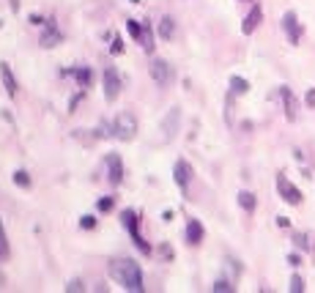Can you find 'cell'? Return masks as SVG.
I'll use <instances>...</instances> for the list:
<instances>
[{"mask_svg": "<svg viewBox=\"0 0 315 293\" xmlns=\"http://www.w3.org/2000/svg\"><path fill=\"white\" fill-rule=\"evenodd\" d=\"M112 277L118 285H124V291H132V293H143L146 291V282H143V272H140V263L132 258H118L112 260L110 266Z\"/></svg>", "mask_w": 315, "mask_h": 293, "instance_id": "1", "label": "cell"}, {"mask_svg": "<svg viewBox=\"0 0 315 293\" xmlns=\"http://www.w3.org/2000/svg\"><path fill=\"white\" fill-rule=\"evenodd\" d=\"M121 222H124L126 233L132 236V244L137 247V250H140L143 255H151V244H148L146 238H143V233H140V219H137V211L126 209L124 214H121Z\"/></svg>", "mask_w": 315, "mask_h": 293, "instance_id": "2", "label": "cell"}, {"mask_svg": "<svg viewBox=\"0 0 315 293\" xmlns=\"http://www.w3.org/2000/svg\"><path fill=\"white\" fill-rule=\"evenodd\" d=\"M112 137L121 140V143H132L137 137V118L134 112H121L112 121Z\"/></svg>", "mask_w": 315, "mask_h": 293, "instance_id": "3", "label": "cell"}, {"mask_svg": "<svg viewBox=\"0 0 315 293\" xmlns=\"http://www.w3.org/2000/svg\"><path fill=\"white\" fill-rule=\"evenodd\" d=\"M121 88H124V80H121L118 69L115 66H105V71H102V91H105V99L107 102H115L121 96Z\"/></svg>", "mask_w": 315, "mask_h": 293, "instance_id": "4", "label": "cell"}, {"mask_svg": "<svg viewBox=\"0 0 315 293\" xmlns=\"http://www.w3.org/2000/svg\"><path fill=\"white\" fill-rule=\"evenodd\" d=\"M151 77H154V83L159 85V88H168V85L173 83V77H175L170 61H165V58H154V61H151Z\"/></svg>", "mask_w": 315, "mask_h": 293, "instance_id": "5", "label": "cell"}, {"mask_svg": "<svg viewBox=\"0 0 315 293\" xmlns=\"http://www.w3.org/2000/svg\"><path fill=\"white\" fill-rule=\"evenodd\" d=\"M192 175H195V170H192V165H189L187 159H175V165H173V181H175V187L181 189L184 195H187L189 184H192Z\"/></svg>", "mask_w": 315, "mask_h": 293, "instance_id": "6", "label": "cell"}, {"mask_svg": "<svg viewBox=\"0 0 315 293\" xmlns=\"http://www.w3.org/2000/svg\"><path fill=\"white\" fill-rule=\"evenodd\" d=\"M282 30H285V36H288V44H294V47L301 42V33H304L299 17H296L294 11H285V14H282Z\"/></svg>", "mask_w": 315, "mask_h": 293, "instance_id": "7", "label": "cell"}, {"mask_svg": "<svg viewBox=\"0 0 315 293\" xmlns=\"http://www.w3.org/2000/svg\"><path fill=\"white\" fill-rule=\"evenodd\" d=\"M105 167H107V178H110L112 187H121L124 184V162H121L118 154H107L105 156Z\"/></svg>", "mask_w": 315, "mask_h": 293, "instance_id": "8", "label": "cell"}, {"mask_svg": "<svg viewBox=\"0 0 315 293\" xmlns=\"http://www.w3.org/2000/svg\"><path fill=\"white\" fill-rule=\"evenodd\" d=\"M277 192H280V197L288 203V206H301V192L291 181H288L282 173L277 175Z\"/></svg>", "mask_w": 315, "mask_h": 293, "instance_id": "9", "label": "cell"}, {"mask_svg": "<svg viewBox=\"0 0 315 293\" xmlns=\"http://www.w3.org/2000/svg\"><path fill=\"white\" fill-rule=\"evenodd\" d=\"M280 99H282V107H285V118L288 121L299 118V102H296L294 91H291L288 85H282V88H280Z\"/></svg>", "mask_w": 315, "mask_h": 293, "instance_id": "10", "label": "cell"}, {"mask_svg": "<svg viewBox=\"0 0 315 293\" xmlns=\"http://www.w3.org/2000/svg\"><path fill=\"white\" fill-rule=\"evenodd\" d=\"M0 80H3V88H6V96L8 99H17V77H14V71H11V66H8L6 61L0 63Z\"/></svg>", "mask_w": 315, "mask_h": 293, "instance_id": "11", "label": "cell"}, {"mask_svg": "<svg viewBox=\"0 0 315 293\" xmlns=\"http://www.w3.org/2000/svg\"><path fill=\"white\" fill-rule=\"evenodd\" d=\"M184 233H187V244L189 247H200L203 244V238H206V230H203V225H200V219H189Z\"/></svg>", "mask_w": 315, "mask_h": 293, "instance_id": "12", "label": "cell"}, {"mask_svg": "<svg viewBox=\"0 0 315 293\" xmlns=\"http://www.w3.org/2000/svg\"><path fill=\"white\" fill-rule=\"evenodd\" d=\"M260 20H263V8H260V6H252L250 14L244 17V22H241V33H244V36H252L255 30H258Z\"/></svg>", "mask_w": 315, "mask_h": 293, "instance_id": "13", "label": "cell"}, {"mask_svg": "<svg viewBox=\"0 0 315 293\" xmlns=\"http://www.w3.org/2000/svg\"><path fill=\"white\" fill-rule=\"evenodd\" d=\"M61 30L55 28V22L52 20H47L44 22V33H42V47L44 49H52V47H58V44H61Z\"/></svg>", "mask_w": 315, "mask_h": 293, "instance_id": "14", "label": "cell"}, {"mask_svg": "<svg viewBox=\"0 0 315 293\" xmlns=\"http://www.w3.org/2000/svg\"><path fill=\"white\" fill-rule=\"evenodd\" d=\"M66 74H71V77L77 80V85L83 88V91L93 85V71L88 69V66H74V69H71V71H66Z\"/></svg>", "mask_w": 315, "mask_h": 293, "instance_id": "15", "label": "cell"}, {"mask_svg": "<svg viewBox=\"0 0 315 293\" xmlns=\"http://www.w3.org/2000/svg\"><path fill=\"white\" fill-rule=\"evenodd\" d=\"M238 206H241L247 214H252V211L258 209V197L252 195V192H247V189H241V192H238Z\"/></svg>", "mask_w": 315, "mask_h": 293, "instance_id": "16", "label": "cell"}, {"mask_svg": "<svg viewBox=\"0 0 315 293\" xmlns=\"http://www.w3.org/2000/svg\"><path fill=\"white\" fill-rule=\"evenodd\" d=\"M173 36H175V20H173V17H162V20H159V39L170 42Z\"/></svg>", "mask_w": 315, "mask_h": 293, "instance_id": "17", "label": "cell"}, {"mask_svg": "<svg viewBox=\"0 0 315 293\" xmlns=\"http://www.w3.org/2000/svg\"><path fill=\"white\" fill-rule=\"evenodd\" d=\"M11 258V244H8V236H6V225L0 219V263H6Z\"/></svg>", "mask_w": 315, "mask_h": 293, "instance_id": "18", "label": "cell"}, {"mask_svg": "<svg viewBox=\"0 0 315 293\" xmlns=\"http://www.w3.org/2000/svg\"><path fill=\"white\" fill-rule=\"evenodd\" d=\"M140 47L146 49V52H154V30H151V25H148V22H143V36H140Z\"/></svg>", "mask_w": 315, "mask_h": 293, "instance_id": "19", "label": "cell"}, {"mask_svg": "<svg viewBox=\"0 0 315 293\" xmlns=\"http://www.w3.org/2000/svg\"><path fill=\"white\" fill-rule=\"evenodd\" d=\"M247 91H250V83H247L244 77H231V93H236V96H244Z\"/></svg>", "mask_w": 315, "mask_h": 293, "instance_id": "20", "label": "cell"}, {"mask_svg": "<svg viewBox=\"0 0 315 293\" xmlns=\"http://www.w3.org/2000/svg\"><path fill=\"white\" fill-rule=\"evenodd\" d=\"M14 184L17 187H22V189H30V175H28V170H14Z\"/></svg>", "mask_w": 315, "mask_h": 293, "instance_id": "21", "label": "cell"}, {"mask_svg": "<svg viewBox=\"0 0 315 293\" xmlns=\"http://www.w3.org/2000/svg\"><path fill=\"white\" fill-rule=\"evenodd\" d=\"M126 30H129V36H132L134 42H140V36H143V25L137 20H126Z\"/></svg>", "mask_w": 315, "mask_h": 293, "instance_id": "22", "label": "cell"}, {"mask_svg": "<svg viewBox=\"0 0 315 293\" xmlns=\"http://www.w3.org/2000/svg\"><path fill=\"white\" fill-rule=\"evenodd\" d=\"M211 291H217V293H233V291H236V288H233L231 282H228V279H217Z\"/></svg>", "mask_w": 315, "mask_h": 293, "instance_id": "23", "label": "cell"}, {"mask_svg": "<svg viewBox=\"0 0 315 293\" xmlns=\"http://www.w3.org/2000/svg\"><path fill=\"white\" fill-rule=\"evenodd\" d=\"M112 206H115V200H112V197H99V200H96V209L105 211V214H107V211H112Z\"/></svg>", "mask_w": 315, "mask_h": 293, "instance_id": "24", "label": "cell"}, {"mask_svg": "<svg viewBox=\"0 0 315 293\" xmlns=\"http://www.w3.org/2000/svg\"><path fill=\"white\" fill-rule=\"evenodd\" d=\"M124 49H126L124 39H121V36H115V39H112V47H110V52H112V55H124Z\"/></svg>", "mask_w": 315, "mask_h": 293, "instance_id": "25", "label": "cell"}, {"mask_svg": "<svg viewBox=\"0 0 315 293\" xmlns=\"http://www.w3.org/2000/svg\"><path fill=\"white\" fill-rule=\"evenodd\" d=\"M294 244H296V250H310V238L304 236V233H296V236H294Z\"/></svg>", "mask_w": 315, "mask_h": 293, "instance_id": "26", "label": "cell"}, {"mask_svg": "<svg viewBox=\"0 0 315 293\" xmlns=\"http://www.w3.org/2000/svg\"><path fill=\"white\" fill-rule=\"evenodd\" d=\"M304 291V279L299 277V274H294V277H291V293H301Z\"/></svg>", "mask_w": 315, "mask_h": 293, "instance_id": "27", "label": "cell"}, {"mask_svg": "<svg viewBox=\"0 0 315 293\" xmlns=\"http://www.w3.org/2000/svg\"><path fill=\"white\" fill-rule=\"evenodd\" d=\"M80 228H85V230H93V228H96V216L85 214L83 219H80Z\"/></svg>", "mask_w": 315, "mask_h": 293, "instance_id": "28", "label": "cell"}, {"mask_svg": "<svg viewBox=\"0 0 315 293\" xmlns=\"http://www.w3.org/2000/svg\"><path fill=\"white\" fill-rule=\"evenodd\" d=\"M66 291H69V293H80V291H85V282H83V279H71L69 285H66Z\"/></svg>", "mask_w": 315, "mask_h": 293, "instance_id": "29", "label": "cell"}, {"mask_svg": "<svg viewBox=\"0 0 315 293\" xmlns=\"http://www.w3.org/2000/svg\"><path fill=\"white\" fill-rule=\"evenodd\" d=\"M288 263L294 266V269H299V266H301V258L296 255V252H291V255H288Z\"/></svg>", "mask_w": 315, "mask_h": 293, "instance_id": "30", "label": "cell"}, {"mask_svg": "<svg viewBox=\"0 0 315 293\" xmlns=\"http://www.w3.org/2000/svg\"><path fill=\"white\" fill-rule=\"evenodd\" d=\"M44 17H39V14H30V25H36V28H39V25H44Z\"/></svg>", "mask_w": 315, "mask_h": 293, "instance_id": "31", "label": "cell"}, {"mask_svg": "<svg viewBox=\"0 0 315 293\" xmlns=\"http://www.w3.org/2000/svg\"><path fill=\"white\" fill-rule=\"evenodd\" d=\"M277 225H280V228H291V219H288V216H277Z\"/></svg>", "mask_w": 315, "mask_h": 293, "instance_id": "32", "label": "cell"}, {"mask_svg": "<svg viewBox=\"0 0 315 293\" xmlns=\"http://www.w3.org/2000/svg\"><path fill=\"white\" fill-rule=\"evenodd\" d=\"M307 105L315 107V88H310V93H307Z\"/></svg>", "mask_w": 315, "mask_h": 293, "instance_id": "33", "label": "cell"}, {"mask_svg": "<svg viewBox=\"0 0 315 293\" xmlns=\"http://www.w3.org/2000/svg\"><path fill=\"white\" fill-rule=\"evenodd\" d=\"M11 11H20V0H11Z\"/></svg>", "mask_w": 315, "mask_h": 293, "instance_id": "34", "label": "cell"}, {"mask_svg": "<svg viewBox=\"0 0 315 293\" xmlns=\"http://www.w3.org/2000/svg\"><path fill=\"white\" fill-rule=\"evenodd\" d=\"M3 282H6V279H3V274H0V285H3Z\"/></svg>", "mask_w": 315, "mask_h": 293, "instance_id": "35", "label": "cell"}, {"mask_svg": "<svg viewBox=\"0 0 315 293\" xmlns=\"http://www.w3.org/2000/svg\"><path fill=\"white\" fill-rule=\"evenodd\" d=\"M129 3H143V0H129Z\"/></svg>", "mask_w": 315, "mask_h": 293, "instance_id": "36", "label": "cell"}, {"mask_svg": "<svg viewBox=\"0 0 315 293\" xmlns=\"http://www.w3.org/2000/svg\"><path fill=\"white\" fill-rule=\"evenodd\" d=\"M0 28H3V22H0Z\"/></svg>", "mask_w": 315, "mask_h": 293, "instance_id": "37", "label": "cell"}, {"mask_svg": "<svg viewBox=\"0 0 315 293\" xmlns=\"http://www.w3.org/2000/svg\"><path fill=\"white\" fill-rule=\"evenodd\" d=\"M247 3H250V0H247Z\"/></svg>", "mask_w": 315, "mask_h": 293, "instance_id": "38", "label": "cell"}]
</instances>
